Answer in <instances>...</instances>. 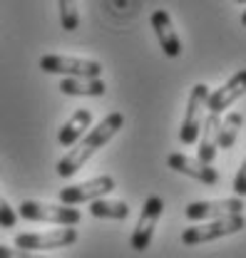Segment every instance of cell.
<instances>
[{"mask_svg":"<svg viewBox=\"0 0 246 258\" xmlns=\"http://www.w3.org/2000/svg\"><path fill=\"white\" fill-rule=\"evenodd\" d=\"M124 127V117L120 112H112V114H107L100 124L94 129H90L75 147H70V152L58 161V176L62 179H70V176H75L85 164L87 159H92V154L97 149H102L120 129Z\"/></svg>","mask_w":246,"mask_h":258,"instance_id":"6da1fadb","label":"cell"},{"mask_svg":"<svg viewBox=\"0 0 246 258\" xmlns=\"http://www.w3.org/2000/svg\"><path fill=\"white\" fill-rule=\"evenodd\" d=\"M244 228H246L244 214H239V216H224V219H214V221H207V224H196V226L184 228L182 243L184 246H202V243H209V241H219V238L234 236V233H239Z\"/></svg>","mask_w":246,"mask_h":258,"instance_id":"7a4b0ae2","label":"cell"},{"mask_svg":"<svg viewBox=\"0 0 246 258\" xmlns=\"http://www.w3.org/2000/svg\"><path fill=\"white\" fill-rule=\"evenodd\" d=\"M25 221H42V224L58 226H77L82 221V214L65 204H42V201H23L15 211Z\"/></svg>","mask_w":246,"mask_h":258,"instance_id":"3957f363","label":"cell"},{"mask_svg":"<svg viewBox=\"0 0 246 258\" xmlns=\"http://www.w3.org/2000/svg\"><path fill=\"white\" fill-rule=\"evenodd\" d=\"M40 70L47 72V75L82 77V80H94V77L102 75V64L97 60L70 57V55H42L40 57Z\"/></svg>","mask_w":246,"mask_h":258,"instance_id":"277c9868","label":"cell"},{"mask_svg":"<svg viewBox=\"0 0 246 258\" xmlns=\"http://www.w3.org/2000/svg\"><path fill=\"white\" fill-rule=\"evenodd\" d=\"M207 99H209V87L204 82L191 87V95H189V102H186L184 122L179 127V142L182 144H194L199 139V132H202L204 117H207Z\"/></svg>","mask_w":246,"mask_h":258,"instance_id":"5b68a950","label":"cell"},{"mask_svg":"<svg viewBox=\"0 0 246 258\" xmlns=\"http://www.w3.org/2000/svg\"><path fill=\"white\" fill-rule=\"evenodd\" d=\"M77 241V231L72 226L55 228V231H45V233H18L15 236V248L20 251H53V248H67Z\"/></svg>","mask_w":246,"mask_h":258,"instance_id":"8992f818","label":"cell"},{"mask_svg":"<svg viewBox=\"0 0 246 258\" xmlns=\"http://www.w3.org/2000/svg\"><path fill=\"white\" fill-rule=\"evenodd\" d=\"M246 204L244 199H216V201H194L184 209L186 221H214V219H224V216H239L244 214Z\"/></svg>","mask_w":246,"mask_h":258,"instance_id":"52a82bcc","label":"cell"},{"mask_svg":"<svg viewBox=\"0 0 246 258\" xmlns=\"http://www.w3.org/2000/svg\"><path fill=\"white\" fill-rule=\"evenodd\" d=\"M162 211H164V201H162L159 196L144 199V204H142V214H139V221H137L134 231H132V238H129V246H132L137 253H142V251H147V248L152 246L154 228H157V221H159Z\"/></svg>","mask_w":246,"mask_h":258,"instance_id":"ba28073f","label":"cell"},{"mask_svg":"<svg viewBox=\"0 0 246 258\" xmlns=\"http://www.w3.org/2000/svg\"><path fill=\"white\" fill-rule=\"evenodd\" d=\"M110 191H115V179L112 176H94L90 181L72 184V186L60 189V204H65V206L92 204L97 199H107Z\"/></svg>","mask_w":246,"mask_h":258,"instance_id":"9c48e42d","label":"cell"},{"mask_svg":"<svg viewBox=\"0 0 246 258\" xmlns=\"http://www.w3.org/2000/svg\"><path fill=\"white\" fill-rule=\"evenodd\" d=\"M244 95H246V70H239L229 82H224L219 90L209 92L207 109H209V114H219L221 117V112H226L236 99H241Z\"/></svg>","mask_w":246,"mask_h":258,"instance_id":"30bf717a","label":"cell"},{"mask_svg":"<svg viewBox=\"0 0 246 258\" xmlns=\"http://www.w3.org/2000/svg\"><path fill=\"white\" fill-rule=\"evenodd\" d=\"M167 166L174 169V171H179V174L191 176V179L199 181V184H207V186H216V184H219V171H216L212 164H204V161H199V159H191V157L179 154V152H174V154L167 157Z\"/></svg>","mask_w":246,"mask_h":258,"instance_id":"8fae6325","label":"cell"},{"mask_svg":"<svg viewBox=\"0 0 246 258\" xmlns=\"http://www.w3.org/2000/svg\"><path fill=\"white\" fill-rule=\"evenodd\" d=\"M150 25H152L154 35H157V40H159L162 52H164L167 57H172V60L179 57V55H182V40H179V35L174 32L169 13H167V10H154L152 18H150Z\"/></svg>","mask_w":246,"mask_h":258,"instance_id":"7c38bea8","label":"cell"},{"mask_svg":"<svg viewBox=\"0 0 246 258\" xmlns=\"http://www.w3.org/2000/svg\"><path fill=\"white\" fill-rule=\"evenodd\" d=\"M90 124H92V112L90 109H77L65 124L60 127V132H58V142H60L62 147H75L82 137H85V132L90 129Z\"/></svg>","mask_w":246,"mask_h":258,"instance_id":"4fadbf2b","label":"cell"},{"mask_svg":"<svg viewBox=\"0 0 246 258\" xmlns=\"http://www.w3.org/2000/svg\"><path fill=\"white\" fill-rule=\"evenodd\" d=\"M219 122L221 117L219 114H207L204 117V124H202V132H199V161L204 164H212L216 159V134H219Z\"/></svg>","mask_w":246,"mask_h":258,"instance_id":"5bb4252c","label":"cell"},{"mask_svg":"<svg viewBox=\"0 0 246 258\" xmlns=\"http://www.w3.org/2000/svg\"><path fill=\"white\" fill-rule=\"evenodd\" d=\"M60 92L67 97H102L107 92V85L102 77L82 80V77H65L60 82Z\"/></svg>","mask_w":246,"mask_h":258,"instance_id":"9a60e30c","label":"cell"},{"mask_svg":"<svg viewBox=\"0 0 246 258\" xmlns=\"http://www.w3.org/2000/svg\"><path fill=\"white\" fill-rule=\"evenodd\" d=\"M244 127V117L239 112L226 114V119L219 122V134H216V147L219 149H231L236 144V137Z\"/></svg>","mask_w":246,"mask_h":258,"instance_id":"2e32d148","label":"cell"},{"mask_svg":"<svg viewBox=\"0 0 246 258\" xmlns=\"http://www.w3.org/2000/svg\"><path fill=\"white\" fill-rule=\"evenodd\" d=\"M90 214L94 219H112V221H124L129 216V206L124 201H110V199H97L90 204Z\"/></svg>","mask_w":246,"mask_h":258,"instance_id":"e0dca14e","label":"cell"},{"mask_svg":"<svg viewBox=\"0 0 246 258\" xmlns=\"http://www.w3.org/2000/svg\"><path fill=\"white\" fill-rule=\"evenodd\" d=\"M60 8V25L62 30L72 32L80 28V10H77V0H58Z\"/></svg>","mask_w":246,"mask_h":258,"instance_id":"ac0fdd59","label":"cell"},{"mask_svg":"<svg viewBox=\"0 0 246 258\" xmlns=\"http://www.w3.org/2000/svg\"><path fill=\"white\" fill-rule=\"evenodd\" d=\"M15 224H18L15 209L0 196V226H3V228H15Z\"/></svg>","mask_w":246,"mask_h":258,"instance_id":"d6986e66","label":"cell"},{"mask_svg":"<svg viewBox=\"0 0 246 258\" xmlns=\"http://www.w3.org/2000/svg\"><path fill=\"white\" fill-rule=\"evenodd\" d=\"M0 258H45L40 253H30V251H20V248H10L0 243Z\"/></svg>","mask_w":246,"mask_h":258,"instance_id":"ffe728a7","label":"cell"},{"mask_svg":"<svg viewBox=\"0 0 246 258\" xmlns=\"http://www.w3.org/2000/svg\"><path fill=\"white\" fill-rule=\"evenodd\" d=\"M234 191H236V196L241 199V196H246V159L244 164H241V169L236 171V179H234Z\"/></svg>","mask_w":246,"mask_h":258,"instance_id":"44dd1931","label":"cell"},{"mask_svg":"<svg viewBox=\"0 0 246 258\" xmlns=\"http://www.w3.org/2000/svg\"><path fill=\"white\" fill-rule=\"evenodd\" d=\"M241 25H244V28H246V10H244V13H241Z\"/></svg>","mask_w":246,"mask_h":258,"instance_id":"7402d4cb","label":"cell"},{"mask_svg":"<svg viewBox=\"0 0 246 258\" xmlns=\"http://www.w3.org/2000/svg\"><path fill=\"white\" fill-rule=\"evenodd\" d=\"M236 3H241V5H246V0H236Z\"/></svg>","mask_w":246,"mask_h":258,"instance_id":"603a6c76","label":"cell"}]
</instances>
